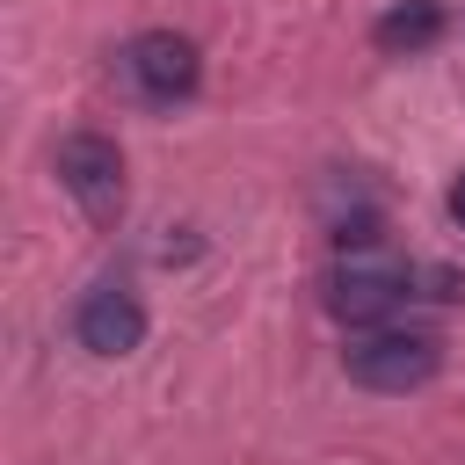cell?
Wrapping results in <instances>:
<instances>
[{"label":"cell","instance_id":"6","mask_svg":"<svg viewBox=\"0 0 465 465\" xmlns=\"http://www.w3.org/2000/svg\"><path fill=\"white\" fill-rule=\"evenodd\" d=\"M436 36H443V7H436V0H400V7H385L378 29H371V44H378L385 58H414V51H429Z\"/></svg>","mask_w":465,"mask_h":465},{"label":"cell","instance_id":"3","mask_svg":"<svg viewBox=\"0 0 465 465\" xmlns=\"http://www.w3.org/2000/svg\"><path fill=\"white\" fill-rule=\"evenodd\" d=\"M51 167H58V182H65V196H73L94 225H116V211H124V153H116V138H102V131H65Z\"/></svg>","mask_w":465,"mask_h":465},{"label":"cell","instance_id":"5","mask_svg":"<svg viewBox=\"0 0 465 465\" xmlns=\"http://www.w3.org/2000/svg\"><path fill=\"white\" fill-rule=\"evenodd\" d=\"M73 341H80L87 356H131V349L145 341V305H138L124 283H94V291L80 298V312H73Z\"/></svg>","mask_w":465,"mask_h":465},{"label":"cell","instance_id":"7","mask_svg":"<svg viewBox=\"0 0 465 465\" xmlns=\"http://www.w3.org/2000/svg\"><path fill=\"white\" fill-rule=\"evenodd\" d=\"M450 218H458V225H465V174H458V182H450Z\"/></svg>","mask_w":465,"mask_h":465},{"label":"cell","instance_id":"2","mask_svg":"<svg viewBox=\"0 0 465 465\" xmlns=\"http://www.w3.org/2000/svg\"><path fill=\"white\" fill-rule=\"evenodd\" d=\"M407 283H414L407 262H392V254H378V247H349L341 269H334L327 305H334V320H349V327H378V320H392V312L407 305Z\"/></svg>","mask_w":465,"mask_h":465},{"label":"cell","instance_id":"4","mask_svg":"<svg viewBox=\"0 0 465 465\" xmlns=\"http://www.w3.org/2000/svg\"><path fill=\"white\" fill-rule=\"evenodd\" d=\"M124 80H131L153 109H174V102L196 94L203 65H196V44H189V36H174V29H145V36L124 44Z\"/></svg>","mask_w":465,"mask_h":465},{"label":"cell","instance_id":"1","mask_svg":"<svg viewBox=\"0 0 465 465\" xmlns=\"http://www.w3.org/2000/svg\"><path fill=\"white\" fill-rule=\"evenodd\" d=\"M443 363V341L436 334H414V327H371L341 349V371L363 385V392H414L429 385Z\"/></svg>","mask_w":465,"mask_h":465}]
</instances>
